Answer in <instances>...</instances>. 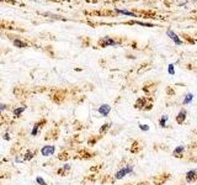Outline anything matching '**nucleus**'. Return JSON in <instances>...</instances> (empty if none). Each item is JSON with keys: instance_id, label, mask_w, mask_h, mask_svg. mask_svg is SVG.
<instances>
[{"instance_id": "f257e3e1", "label": "nucleus", "mask_w": 197, "mask_h": 185, "mask_svg": "<svg viewBox=\"0 0 197 185\" xmlns=\"http://www.w3.org/2000/svg\"><path fill=\"white\" fill-rule=\"evenodd\" d=\"M169 179H170V174L165 173V174H160V175L155 176L153 179V183L154 185H164Z\"/></svg>"}, {"instance_id": "0eeeda50", "label": "nucleus", "mask_w": 197, "mask_h": 185, "mask_svg": "<svg viewBox=\"0 0 197 185\" xmlns=\"http://www.w3.org/2000/svg\"><path fill=\"white\" fill-rule=\"evenodd\" d=\"M184 155H185L184 146H177L173 152V157H175V158H184Z\"/></svg>"}, {"instance_id": "ddd939ff", "label": "nucleus", "mask_w": 197, "mask_h": 185, "mask_svg": "<svg viewBox=\"0 0 197 185\" xmlns=\"http://www.w3.org/2000/svg\"><path fill=\"white\" fill-rule=\"evenodd\" d=\"M142 149V143L139 142V141H134V142L132 143L131 148H129V151L132 152V153H138Z\"/></svg>"}, {"instance_id": "1a4fd4ad", "label": "nucleus", "mask_w": 197, "mask_h": 185, "mask_svg": "<svg viewBox=\"0 0 197 185\" xmlns=\"http://www.w3.org/2000/svg\"><path fill=\"white\" fill-rule=\"evenodd\" d=\"M70 169H72V166H70V164H64L62 166V168H59L57 170V174L61 176H65L67 174H68L70 172Z\"/></svg>"}, {"instance_id": "f8f14e48", "label": "nucleus", "mask_w": 197, "mask_h": 185, "mask_svg": "<svg viewBox=\"0 0 197 185\" xmlns=\"http://www.w3.org/2000/svg\"><path fill=\"white\" fill-rule=\"evenodd\" d=\"M59 135V131L57 128H54V130H51V131H48L47 132V135L46 137H44V139L48 141V139H57V136Z\"/></svg>"}, {"instance_id": "5701e85b", "label": "nucleus", "mask_w": 197, "mask_h": 185, "mask_svg": "<svg viewBox=\"0 0 197 185\" xmlns=\"http://www.w3.org/2000/svg\"><path fill=\"white\" fill-rule=\"evenodd\" d=\"M14 44H15L16 47H21V48L27 47V44H26L25 42H22V41H20V40H15V41H14Z\"/></svg>"}, {"instance_id": "412c9836", "label": "nucleus", "mask_w": 197, "mask_h": 185, "mask_svg": "<svg viewBox=\"0 0 197 185\" xmlns=\"http://www.w3.org/2000/svg\"><path fill=\"white\" fill-rule=\"evenodd\" d=\"M41 130H42V128H41L40 126H38V124L36 122V124L33 125V128H32V131H31V135H32V136H37V135H38V132L41 131Z\"/></svg>"}, {"instance_id": "4be33fe9", "label": "nucleus", "mask_w": 197, "mask_h": 185, "mask_svg": "<svg viewBox=\"0 0 197 185\" xmlns=\"http://www.w3.org/2000/svg\"><path fill=\"white\" fill-rule=\"evenodd\" d=\"M117 13H120V14H123V15H127V16L137 17V15H136V14H133V13H131V11H128V10H121V9H117Z\"/></svg>"}, {"instance_id": "cd10ccee", "label": "nucleus", "mask_w": 197, "mask_h": 185, "mask_svg": "<svg viewBox=\"0 0 197 185\" xmlns=\"http://www.w3.org/2000/svg\"><path fill=\"white\" fill-rule=\"evenodd\" d=\"M6 107H7V106L5 105V104H0V114H1V112H3V111H4V110H5V109H6Z\"/></svg>"}, {"instance_id": "20e7f679", "label": "nucleus", "mask_w": 197, "mask_h": 185, "mask_svg": "<svg viewBox=\"0 0 197 185\" xmlns=\"http://www.w3.org/2000/svg\"><path fill=\"white\" fill-rule=\"evenodd\" d=\"M100 44H101L102 47L116 46V44H118V41H115V40H112V38H110V37H103V38L100 40Z\"/></svg>"}, {"instance_id": "c85d7f7f", "label": "nucleus", "mask_w": 197, "mask_h": 185, "mask_svg": "<svg viewBox=\"0 0 197 185\" xmlns=\"http://www.w3.org/2000/svg\"><path fill=\"white\" fill-rule=\"evenodd\" d=\"M166 92H169L170 95H174V91L171 90V89H166Z\"/></svg>"}, {"instance_id": "39448f33", "label": "nucleus", "mask_w": 197, "mask_h": 185, "mask_svg": "<svg viewBox=\"0 0 197 185\" xmlns=\"http://www.w3.org/2000/svg\"><path fill=\"white\" fill-rule=\"evenodd\" d=\"M186 117H187V110L181 109L180 112L177 114V116H176V122L179 125H183L185 122V120H186Z\"/></svg>"}, {"instance_id": "9b49d317", "label": "nucleus", "mask_w": 197, "mask_h": 185, "mask_svg": "<svg viewBox=\"0 0 197 185\" xmlns=\"http://www.w3.org/2000/svg\"><path fill=\"white\" fill-rule=\"evenodd\" d=\"M166 35H168V36H169L170 38H171L176 44H181V43H183V41H181V40L179 38V36H177L174 31H171V30H168V31H166Z\"/></svg>"}, {"instance_id": "a211bd4d", "label": "nucleus", "mask_w": 197, "mask_h": 185, "mask_svg": "<svg viewBox=\"0 0 197 185\" xmlns=\"http://www.w3.org/2000/svg\"><path fill=\"white\" fill-rule=\"evenodd\" d=\"M100 138H101V136H91L90 138L88 139V144L89 146H95L96 142H98Z\"/></svg>"}, {"instance_id": "dca6fc26", "label": "nucleus", "mask_w": 197, "mask_h": 185, "mask_svg": "<svg viewBox=\"0 0 197 185\" xmlns=\"http://www.w3.org/2000/svg\"><path fill=\"white\" fill-rule=\"evenodd\" d=\"M37 154V151H27L25 153V155H24V161H31V159L35 157V155Z\"/></svg>"}, {"instance_id": "b1692460", "label": "nucleus", "mask_w": 197, "mask_h": 185, "mask_svg": "<svg viewBox=\"0 0 197 185\" xmlns=\"http://www.w3.org/2000/svg\"><path fill=\"white\" fill-rule=\"evenodd\" d=\"M192 99H194V94H187L184 99V104H190L192 101Z\"/></svg>"}, {"instance_id": "bb28decb", "label": "nucleus", "mask_w": 197, "mask_h": 185, "mask_svg": "<svg viewBox=\"0 0 197 185\" xmlns=\"http://www.w3.org/2000/svg\"><path fill=\"white\" fill-rule=\"evenodd\" d=\"M169 74H171V75H174V74H175V70H174V65H173V64L169 65Z\"/></svg>"}, {"instance_id": "9d476101", "label": "nucleus", "mask_w": 197, "mask_h": 185, "mask_svg": "<svg viewBox=\"0 0 197 185\" xmlns=\"http://www.w3.org/2000/svg\"><path fill=\"white\" fill-rule=\"evenodd\" d=\"M127 169H126V166H125V168H121L120 170H117V172H116V174H115V178H113V179L115 180H121V179H123V178L126 176V175H127Z\"/></svg>"}, {"instance_id": "a878e982", "label": "nucleus", "mask_w": 197, "mask_h": 185, "mask_svg": "<svg viewBox=\"0 0 197 185\" xmlns=\"http://www.w3.org/2000/svg\"><path fill=\"white\" fill-rule=\"evenodd\" d=\"M139 128L142 130V131H148V130H149V126L148 125H139Z\"/></svg>"}, {"instance_id": "6e6552de", "label": "nucleus", "mask_w": 197, "mask_h": 185, "mask_svg": "<svg viewBox=\"0 0 197 185\" xmlns=\"http://www.w3.org/2000/svg\"><path fill=\"white\" fill-rule=\"evenodd\" d=\"M110 111H111V106L107 105V104H103V105L99 107V114L102 115V117H106L110 114Z\"/></svg>"}, {"instance_id": "f03ea898", "label": "nucleus", "mask_w": 197, "mask_h": 185, "mask_svg": "<svg viewBox=\"0 0 197 185\" xmlns=\"http://www.w3.org/2000/svg\"><path fill=\"white\" fill-rule=\"evenodd\" d=\"M55 152V147L54 146H51V144H47V146H43L42 149H41V154L43 157H51L53 155Z\"/></svg>"}, {"instance_id": "2eb2a0df", "label": "nucleus", "mask_w": 197, "mask_h": 185, "mask_svg": "<svg viewBox=\"0 0 197 185\" xmlns=\"http://www.w3.org/2000/svg\"><path fill=\"white\" fill-rule=\"evenodd\" d=\"M111 122H106V124H103L101 127H100V130H99V133L100 135H105V133H107L109 132V130L111 128Z\"/></svg>"}, {"instance_id": "423d86ee", "label": "nucleus", "mask_w": 197, "mask_h": 185, "mask_svg": "<svg viewBox=\"0 0 197 185\" xmlns=\"http://www.w3.org/2000/svg\"><path fill=\"white\" fill-rule=\"evenodd\" d=\"M197 180V170L196 169H192L190 172L186 173V181L187 183H195Z\"/></svg>"}, {"instance_id": "f3484780", "label": "nucleus", "mask_w": 197, "mask_h": 185, "mask_svg": "<svg viewBox=\"0 0 197 185\" xmlns=\"http://www.w3.org/2000/svg\"><path fill=\"white\" fill-rule=\"evenodd\" d=\"M26 110V106H21V107H16V109H14L13 110V115L15 117H18V116H21V114L24 112V111Z\"/></svg>"}, {"instance_id": "4468645a", "label": "nucleus", "mask_w": 197, "mask_h": 185, "mask_svg": "<svg viewBox=\"0 0 197 185\" xmlns=\"http://www.w3.org/2000/svg\"><path fill=\"white\" fill-rule=\"evenodd\" d=\"M147 101H148L147 98H139V99L136 101L134 107H136V109H138V110H143V107H144V105L147 104Z\"/></svg>"}, {"instance_id": "6ab92c4d", "label": "nucleus", "mask_w": 197, "mask_h": 185, "mask_svg": "<svg viewBox=\"0 0 197 185\" xmlns=\"http://www.w3.org/2000/svg\"><path fill=\"white\" fill-rule=\"evenodd\" d=\"M69 158H70V154H69V152H67V151L62 152V153H59V155H58L59 161H68Z\"/></svg>"}, {"instance_id": "7ed1b4c3", "label": "nucleus", "mask_w": 197, "mask_h": 185, "mask_svg": "<svg viewBox=\"0 0 197 185\" xmlns=\"http://www.w3.org/2000/svg\"><path fill=\"white\" fill-rule=\"evenodd\" d=\"M95 154L96 153H92V152L86 149V148H84V149H80L79 152H78V158H80V159H89V158H92Z\"/></svg>"}, {"instance_id": "393cba45", "label": "nucleus", "mask_w": 197, "mask_h": 185, "mask_svg": "<svg viewBox=\"0 0 197 185\" xmlns=\"http://www.w3.org/2000/svg\"><path fill=\"white\" fill-rule=\"evenodd\" d=\"M36 183L40 184V185H48L46 181L43 180V178H41V176H37V178H36Z\"/></svg>"}, {"instance_id": "2f4dec72", "label": "nucleus", "mask_w": 197, "mask_h": 185, "mask_svg": "<svg viewBox=\"0 0 197 185\" xmlns=\"http://www.w3.org/2000/svg\"><path fill=\"white\" fill-rule=\"evenodd\" d=\"M126 185H132V184H126Z\"/></svg>"}, {"instance_id": "c756f323", "label": "nucleus", "mask_w": 197, "mask_h": 185, "mask_svg": "<svg viewBox=\"0 0 197 185\" xmlns=\"http://www.w3.org/2000/svg\"><path fill=\"white\" fill-rule=\"evenodd\" d=\"M4 138H5L6 141H7V139H10V137H9V133H5V135H4Z\"/></svg>"}, {"instance_id": "aec40b11", "label": "nucleus", "mask_w": 197, "mask_h": 185, "mask_svg": "<svg viewBox=\"0 0 197 185\" xmlns=\"http://www.w3.org/2000/svg\"><path fill=\"white\" fill-rule=\"evenodd\" d=\"M168 120H169V116H168V115H163L161 118L159 120V125H160L163 128L166 127V121H168Z\"/></svg>"}, {"instance_id": "7c9ffc66", "label": "nucleus", "mask_w": 197, "mask_h": 185, "mask_svg": "<svg viewBox=\"0 0 197 185\" xmlns=\"http://www.w3.org/2000/svg\"><path fill=\"white\" fill-rule=\"evenodd\" d=\"M137 185H149V183H140V184H137Z\"/></svg>"}]
</instances>
